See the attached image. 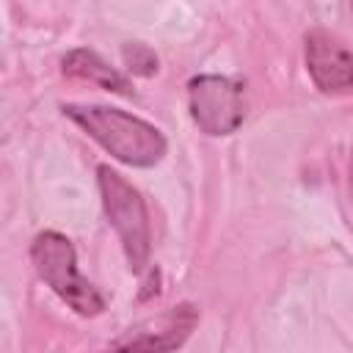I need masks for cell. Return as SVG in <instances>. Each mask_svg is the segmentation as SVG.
<instances>
[{"instance_id":"6","label":"cell","mask_w":353,"mask_h":353,"mask_svg":"<svg viewBox=\"0 0 353 353\" xmlns=\"http://www.w3.org/2000/svg\"><path fill=\"white\" fill-rule=\"evenodd\" d=\"M303 61L312 83L323 94L353 88V52L334 33L314 28L303 39Z\"/></svg>"},{"instance_id":"7","label":"cell","mask_w":353,"mask_h":353,"mask_svg":"<svg viewBox=\"0 0 353 353\" xmlns=\"http://www.w3.org/2000/svg\"><path fill=\"white\" fill-rule=\"evenodd\" d=\"M61 69L66 77L94 83V85L113 91V94H121V97H132V83L119 69H113L108 61H102L94 50H85V47L69 50L61 61Z\"/></svg>"},{"instance_id":"8","label":"cell","mask_w":353,"mask_h":353,"mask_svg":"<svg viewBox=\"0 0 353 353\" xmlns=\"http://www.w3.org/2000/svg\"><path fill=\"white\" fill-rule=\"evenodd\" d=\"M121 58H124V66L132 72V74H141V77H152L157 69H160V61L154 55L152 47L141 44V41H130L121 47Z\"/></svg>"},{"instance_id":"3","label":"cell","mask_w":353,"mask_h":353,"mask_svg":"<svg viewBox=\"0 0 353 353\" xmlns=\"http://www.w3.org/2000/svg\"><path fill=\"white\" fill-rule=\"evenodd\" d=\"M97 182H99V196L105 215L110 226L116 229L127 265L130 270L141 273L149 265V251H152V226H149V210L143 196L110 165L97 168Z\"/></svg>"},{"instance_id":"1","label":"cell","mask_w":353,"mask_h":353,"mask_svg":"<svg viewBox=\"0 0 353 353\" xmlns=\"http://www.w3.org/2000/svg\"><path fill=\"white\" fill-rule=\"evenodd\" d=\"M61 110L88 138H94L110 157H116L132 168H152L165 157V149H168L165 135L154 124H149L121 108L63 105Z\"/></svg>"},{"instance_id":"5","label":"cell","mask_w":353,"mask_h":353,"mask_svg":"<svg viewBox=\"0 0 353 353\" xmlns=\"http://www.w3.org/2000/svg\"><path fill=\"white\" fill-rule=\"evenodd\" d=\"M196 325L199 309L185 301L124 328L99 353H174L188 342Z\"/></svg>"},{"instance_id":"2","label":"cell","mask_w":353,"mask_h":353,"mask_svg":"<svg viewBox=\"0 0 353 353\" xmlns=\"http://www.w3.org/2000/svg\"><path fill=\"white\" fill-rule=\"evenodd\" d=\"M30 262L36 268V276L77 314L97 317L105 312V298L88 279L80 276L77 251L66 234L52 229L39 232L30 245Z\"/></svg>"},{"instance_id":"4","label":"cell","mask_w":353,"mask_h":353,"mask_svg":"<svg viewBox=\"0 0 353 353\" xmlns=\"http://www.w3.org/2000/svg\"><path fill=\"white\" fill-rule=\"evenodd\" d=\"M188 108L204 135H232L245 119V85L226 74H196L188 83Z\"/></svg>"}]
</instances>
